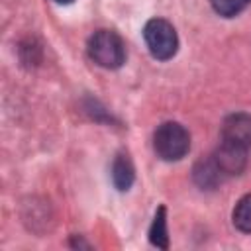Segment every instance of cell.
<instances>
[{
  "label": "cell",
  "mask_w": 251,
  "mask_h": 251,
  "mask_svg": "<svg viewBox=\"0 0 251 251\" xmlns=\"http://www.w3.org/2000/svg\"><path fill=\"white\" fill-rule=\"evenodd\" d=\"M88 55L102 69H120L126 63V45L112 29H98L88 39Z\"/></svg>",
  "instance_id": "1"
},
{
  "label": "cell",
  "mask_w": 251,
  "mask_h": 251,
  "mask_svg": "<svg viewBox=\"0 0 251 251\" xmlns=\"http://www.w3.org/2000/svg\"><path fill=\"white\" fill-rule=\"evenodd\" d=\"M153 149L163 161H180L190 149V135L178 122H165L153 133Z\"/></svg>",
  "instance_id": "2"
},
{
  "label": "cell",
  "mask_w": 251,
  "mask_h": 251,
  "mask_svg": "<svg viewBox=\"0 0 251 251\" xmlns=\"http://www.w3.org/2000/svg\"><path fill=\"white\" fill-rule=\"evenodd\" d=\"M143 39L147 43L149 53L159 61H167V59L175 57V53L178 49V37H176L175 27L171 22H167L163 18H151L145 24Z\"/></svg>",
  "instance_id": "3"
},
{
  "label": "cell",
  "mask_w": 251,
  "mask_h": 251,
  "mask_svg": "<svg viewBox=\"0 0 251 251\" xmlns=\"http://www.w3.org/2000/svg\"><path fill=\"white\" fill-rule=\"evenodd\" d=\"M222 141L241 149H249L251 147V114L237 112L227 116L222 124Z\"/></svg>",
  "instance_id": "4"
},
{
  "label": "cell",
  "mask_w": 251,
  "mask_h": 251,
  "mask_svg": "<svg viewBox=\"0 0 251 251\" xmlns=\"http://www.w3.org/2000/svg\"><path fill=\"white\" fill-rule=\"evenodd\" d=\"M216 165L220 167V171L224 173V176H229V175H239L245 167V157H247V149H241V147H235V145H229V143H224L218 147V151L212 155Z\"/></svg>",
  "instance_id": "5"
},
{
  "label": "cell",
  "mask_w": 251,
  "mask_h": 251,
  "mask_svg": "<svg viewBox=\"0 0 251 251\" xmlns=\"http://www.w3.org/2000/svg\"><path fill=\"white\" fill-rule=\"evenodd\" d=\"M135 180V169L126 153H118L112 163V182L118 190H129Z\"/></svg>",
  "instance_id": "6"
},
{
  "label": "cell",
  "mask_w": 251,
  "mask_h": 251,
  "mask_svg": "<svg viewBox=\"0 0 251 251\" xmlns=\"http://www.w3.org/2000/svg\"><path fill=\"white\" fill-rule=\"evenodd\" d=\"M149 241L159 247V249H167L169 247V231H167V210L165 206H159L151 229H149Z\"/></svg>",
  "instance_id": "7"
},
{
  "label": "cell",
  "mask_w": 251,
  "mask_h": 251,
  "mask_svg": "<svg viewBox=\"0 0 251 251\" xmlns=\"http://www.w3.org/2000/svg\"><path fill=\"white\" fill-rule=\"evenodd\" d=\"M233 226L243 231V233H251V194L243 196L235 208H233Z\"/></svg>",
  "instance_id": "8"
},
{
  "label": "cell",
  "mask_w": 251,
  "mask_h": 251,
  "mask_svg": "<svg viewBox=\"0 0 251 251\" xmlns=\"http://www.w3.org/2000/svg\"><path fill=\"white\" fill-rule=\"evenodd\" d=\"M210 2H212V8L224 18H233L251 4V0H210Z\"/></svg>",
  "instance_id": "9"
},
{
  "label": "cell",
  "mask_w": 251,
  "mask_h": 251,
  "mask_svg": "<svg viewBox=\"0 0 251 251\" xmlns=\"http://www.w3.org/2000/svg\"><path fill=\"white\" fill-rule=\"evenodd\" d=\"M53 2H57V4H73L75 0H53Z\"/></svg>",
  "instance_id": "10"
}]
</instances>
